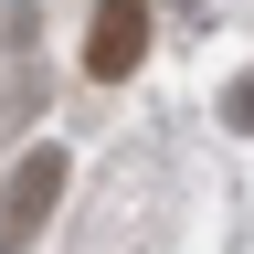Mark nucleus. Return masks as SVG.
<instances>
[{"label":"nucleus","instance_id":"f257e3e1","mask_svg":"<svg viewBox=\"0 0 254 254\" xmlns=\"http://www.w3.org/2000/svg\"><path fill=\"white\" fill-rule=\"evenodd\" d=\"M148 64V0H95V32H85V74L95 85H127Z\"/></svg>","mask_w":254,"mask_h":254},{"label":"nucleus","instance_id":"f03ea898","mask_svg":"<svg viewBox=\"0 0 254 254\" xmlns=\"http://www.w3.org/2000/svg\"><path fill=\"white\" fill-rule=\"evenodd\" d=\"M53 190H64V148H32L21 170H11V201H0V254L32 244V222L53 212Z\"/></svg>","mask_w":254,"mask_h":254},{"label":"nucleus","instance_id":"7ed1b4c3","mask_svg":"<svg viewBox=\"0 0 254 254\" xmlns=\"http://www.w3.org/2000/svg\"><path fill=\"white\" fill-rule=\"evenodd\" d=\"M222 117H233L244 138H254V74H233V95H222Z\"/></svg>","mask_w":254,"mask_h":254}]
</instances>
